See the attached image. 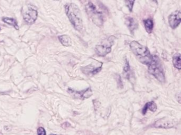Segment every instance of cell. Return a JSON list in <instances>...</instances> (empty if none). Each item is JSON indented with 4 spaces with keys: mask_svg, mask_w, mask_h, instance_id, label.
I'll return each instance as SVG.
<instances>
[{
    "mask_svg": "<svg viewBox=\"0 0 181 135\" xmlns=\"http://www.w3.org/2000/svg\"><path fill=\"white\" fill-rule=\"evenodd\" d=\"M86 11L95 25L98 27H102L104 25L106 18L105 8H102L100 5H95L92 1H89L86 6Z\"/></svg>",
    "mask_w": 181,
    "mask_h": 135,
    "instance_id": "cell-1",
    "label": "cell"
},
{
    "mask_svg": "<svg viewBox=\"0 0 181 135\" xmlns=\"http://www.w3.org/2000/svg\"><path fill=\"white\" fill-rule=\"evenodd\" d=\"M130 47L138 60L142 64L148 66L153 60L154 55L151 54L148 47L142 45L139 42L135 41H132L130 44Z\"/></svg>",
    "mask_w": 181,
    "mask_h": 135,
    "instance_id": "cell-2",
    "label": "cell"
},
{
    "mask_svg": "<svg viewBox=\"0 0 181 135\" xmlns=\"http://www.w3.org/2000/svg\"><path fill=\"white\" fill-rule=\"evenodd\" d=\"M65 10L67 18L75 30L80 31L83 27L81 11L74 3H67L65 6Z\"/></svg>",
    "mask_w": 181,
    "mask_h": 135,
    "instance_id": "cell-3",
    "label": "cell"
},
{
    "mask_svg": "<svg viewBox=\"0 0 181 135\" xmlns=\"http://www.w3.org/2000/svg\"><path fill=\"white\" fill-rule=\"evenodd\" d=\"M148 71L156 79L160 82H164L165 80L164 69L161 60L157 55H154L153 60L148 66Z\"/></svg>",
    "mask_w": 181,
    "mask_h": 135,
    "instance_id": "cell-4",
    "label": "cell"
},
{
    "mask_svg": "<svg viewBox=\"0 0 181 135\" xmlns=\"http://www.w3.org/2000/svg\"><path fill=\"white\" fill-rule=\"evenodd\" d=\"M115 37L110 36L102 41L101 44L95 47V52L99 56H105L111 52V47L114 44Z\"/></svg>",
    "mask_w": 181,
    "mask_h": 135,
    "instance_id": "cell-5",
    "label": "cell"
},
{
    "mask_svg": "<svg viewBox=\"0 0 181 135\" xmlns=\"http://www.w3.org/2000/svg\"><path fill=\"white\" fill-rule=\"evenodd\" d=\"M22 14L23 19L29 24H33L37 19L38 16L36 10L29 6H26L23 8Z\"/></svg>",
    "mask_w": 181,
    "mask_h": 135,
    "instance_id": "cell-6",
    "label": "cell"
},
{
    "mask_svg": "<svg viewBox=\"0 0 181 135\" xmlns=\"http://www.w3.org/2000/svg\"><path fill=\"white\" fill-rule=\"evenodd\" d=\"M103 62L100 61H95L87 66L82 67L81 71L88 76H92L97 74L101 71L103 66Z\"/></svg>",
    "mask_w": 181,
    "mask_h": 135,
    "instance_id": "cell-7",
    "label": "cell"
},
{
    "mask_svg": "<svg viewBox=\"0 0 181 135\" xmlns=\"http://www.w3.org/2000/svg\"><path fill=\"white\" fill-rule=\"evenodd\" d=\"M67 92L72 96L76 99L84 100L87 99H89L90 97L92 95V89L90 87L87 88L84 90H82L81 91H77L72 88H68Z\"/></svg>",
    "mask_w": 181,
    "mask_h": 135,
    "instance_id": "cell-8",
    "label": "cell"
},
{
    "mask_svg": "<svg viewBox=\"0 0 181 135\" xmlns=\"http://www.w3.org/2000/svg\"><path fill=\"white\" fill-rule=\"evenodd\" d=\"M181 22V13L180 11H175L170 14L168 17V22L170 27L175 29Z\"/></svg>",
    "mask_w": 181,
    "mask_h": 135,
    "instance_id": "cell-9",
    "label": "cell"
},
{
    "mask_svg": "<svg viewBox=\"0 0 181 135\" xmlns=\"http://www.w3.org/2000/svg\"><path fill=\"white\" fill-rule=\"evenodd\" d=\"M153 126L156 128L168 129L174 127V123L173 121L168 119H160L153 124Z\"/></svg>",
    "mask_w": 181,
    "mask_h": 135,
    "instance_id": "cell-10",
    "label": "cell"
},
{
    "mask_svg": "<svg viewBox=\"0 0 181 135\" xmlns=\"http://www.w3.org/2000/svg\"><path fill=\"white\" fill-rule=\"evenodd\" d=\"M126 23L130 33L133 34L134 32L138 28L139 24L138 21L133 17L128 16L126 17Z\"/></svg>",
    "mask_w": 181,
    "mask_h": 135,
    "instance_id": "cell-11",
    "label": "cell"
},
{
    "mask_svg": "<svg viewBox=\"0 0 181 135\" xmlns=\"http://www.w3.org/2000/svg\"><path fill=\"white\" fill-rule=\"evenodd\" d=\"M123 74L124 77L126 79L129 80L130 81L132 80V78H133L132 73L131 71V67L129 64V62L126 59L125 60V64L123 67Z\"/></svg>",
    "mask_w": 181,
    "mask_h": 135,
    "instance_id": "cell-12",
    "label": "cell"
},
{
    "mask_svg": "<svg viewBox=\"0 0 181 135\" xmlns=\"http://www.w3.org/2000/svg\"><path fill=\"white\" fill-rule=\"evenodd\" d=\"M148 109L152 112H155L157 109V104L153 101L149 102L145 104L143 108L142 109V113L143 115H145Z\"/></svg>",
    "mask_w": 181,
    "mask_h": 135,
    "instance_id": "cell-13",
    "label": "cell"
},
{
    "mask_svg": "<svg viewBox=\"0 0 181 135\" xmlns=\"http://www.w3.org/2000/svg\"><path fill=\"white\" fill-rule=\"evenodd\" d=\"M181 54L177 53L175 54L173 57V66H174L178 70H181Z\"/></svg>",
    "mask_w": 181,
    "mask_h": 135,
    "instance_id": "cell-14",
    "label": "cell"
},
{
    "mask_svg": "<svg viewBox=\"0 0 181 135\" xmlns=\"http://www.w3.org/2000/svg\"><path fill=\"white\" fill-rule=\"evenodd\" d=\"M143 24L145 26L146 31L148 34L152 33L153 29V20L151 19H147L143 20Z\"/></svg>",
    "mask_w": 181,
    "mask_h": 135,
    "instance_id": "cell-15",
    "label": "cell"
},
{
    "mask_svg": "<svg viewBox=\"0 0 181 135\" xmlns=\"http://www.w3.org/2000/svg\"><path fill=\"white\" fill-rule=\"evenodd\" d=\"M60 41L64 46H70L71 45V39L70 37L67 35H63L58 37Z\"/></svg>",
    "mask_w": 181,
    "mask_h": 135,
    "instance_id": "cell-16",
    "label": "cell"
},
{
    "mask_svg": "<svg viewBox=\"0 0 181 135\" xmlns=\"http://www.w3.org/2000/svg\"><path fill=\"white\" fill-rule=\"evenodd\" d=\"M2 20L4 22H6L9 25H11V26H12L13 27H14L16 28V29H17V30L19 29L18 22H17L16 20L13 19V18H10L4 17L2 18Z\"/></svg>",
    "mask_w": 181,
    "mask_h": 135,
    "instance_id": "cell-17",
    "label": "cell"
},
{
    "mask_svg": "<svg viewBox=\"0 0 181 135\" xmlns=\"http://www.w3.org/2000/svg\"><path fill=\"white\" fill-rule=\"evenodd\" d=\"M126 6L128 8L129 11L130 12L132 11L133 8L134 4L135 2V0H124Z\"/></svg>",
    "mask_w": 181,
    "mask_h": 135,
    "instance_id": "cell-18",
    "label": "cell"
},
{
    "mask_svg": "<svg viewBox=\"0 0 181 135\" xmlns=\"http://www.w3.org/2000/svg\"><path fill=\"white\" fill-rule=\"evenodd\" d=\"M115 79L116 80V82H117V87L118 88H120V89H122L123 88V84L122 81V79H121V77L120 76V75L119 74H116V77H115Z\"/></svg>",
    "mask_w": 181,
    "mask_h": 135,
    "instance_id": "cell-19",
    "label": "cell"
},
{
    "mask_svg": "<svg viewBox=\"0 0 181 135\" xmlns=\"http://www.w3.org/2000/svg\"><path fill=\"white\" fill-rule=\"evenodd\" d=\"M37 134L38 135H46V131L43 127H40L37 129Z\"/></svg>",
    "mask_w": 181,
    "mask_h": 135,
    "instance_id": "cell-20",
    "label": "cell"
},
{
    "mask_svg": "<svg viewBox=\"0 0 181 135\" xmlns=\"http://www.w3.org/2000/svg\"><path fill=\"white\" fill-rule=\"evenodd\" d=\"M71 126V125H70V124L69 123V122H64L63 124H62V127L63 128H68V127H70Z\"/></svg>",
    "mask_w": 181,
    "mask_h": 135,
    "instance_id": "cell-21",
    "label": "cell"
},
{
    "mask_svg": "<svg viewBox=\"0 0 181 135\" xmlns=\"http://www.w3.org/2000/svg\"><path fill=\"white\" fill-rule=\"evenodd\" d=\"M176 99L178 101L179 103H181V94H180V93H178V94L177 95Z\"/></svg>",
    "mask_w": 181,
    "mask_h": 135,
    "instance_id": "cell-22",
    "label": "cell"
},
{
    "mask_svg": "<svg viewBox=\"0 0 181 135\" xmlns=\"http://www.w3.org/2000/svg\"><path fill=\"white\" fill-rule=\"evenodd\" d=\"M153 2H154L155 3H156V4H157L158 3V2H157V0H152Z\"/></svg>",
    "mask_w": 181,
    "mask_h": 135,
    "instance_id": "cell-23",
    "label": "cell"
},
{
    "mask_svg": "<svg viewBox=\"0 0 181 135\" xmlns=\"http://www.w3.org/2000/svg\"><path fill=\"white\" fill-rule=\"evenodd\" d=\"M50 135H57V134H50Z\"/></svg>",
    "mask_w": 181,
    "mask_h": 135,
    "instance_id": "cell-24",
    "label": "cell"
},
{
    "mask_svg": "<svg viewBox=\"0 0 181 135\" xmlns=\"http://www.w3.org/2000/svg\"><path fill=\"white\" fill-rule=\"evenodd\" d=\"M0 30H1V28H0Z\"/></svg>",
    "mask_w": 181,
    "mask_h": 135,
    "instance_id": "cell-25",
    "label": "cell"
}]
</instances>
